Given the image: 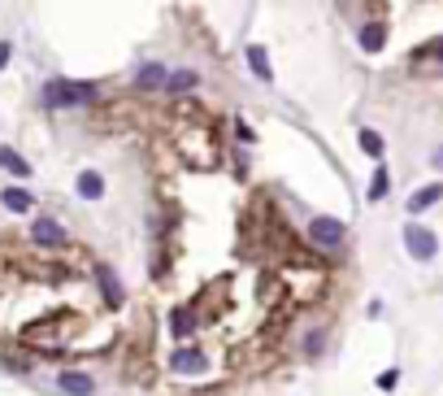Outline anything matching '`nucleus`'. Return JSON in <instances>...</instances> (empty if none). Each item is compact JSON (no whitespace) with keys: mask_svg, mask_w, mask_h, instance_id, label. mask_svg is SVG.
I'll use <instances>...</instances> for the list:
<instances>
[{"mask_svg":"<svg viewBox=\"0 0 443 396\" xmlns=\"http://www.w3.org/2000/svg\"><path fill=\"white\" fill-rule=\"evenodd\" d=\"M92 96H96V87L92 83H65V79H52L48 87H44V101L48 105H78V101H92Z\"/></svg>","mask_w":443,"mask_h":396,"instance_id":"1","label":"nucleus"},{"mask_svg":"<svg viewBox=\"0 0 443 396\" xmlns=\"http://www.w3.org/2000/svg\"><path fill=\"white\" fill-rule=\"evenodd\" d=\"M404 249H408L417 261H430V257L439 253V240H435V231H426V227H417V222H408V227H404Z\"/></svg>","mask_w":443,"mask_h":396,"instance_id":"2","label":"nucleus"},{"mask_svg":"<svg viewBox=\"0 0 443 396\" xmlns=\"http://www.w3.org/2000/svg\"><path fill=\"white\" fill-rule=\"evenodd\" d=\"M308 235L318 240L322 249H335V244H344V222H339V218H313Z\"/></svg>","mask_w":443,"mask_h":396,"instance_id":"3","label":"nucleus"},{"mask_svg":"<svg viewBox=\"0 0 443 396\" xmlns=\"http://www.w3.org/2000/svg\"><path fill=\"white\" fill-rule=\"evenodd\" d=\"M31 240L44 244V249H61V244H65V227H61V222H52V218H39V222H31Z\"/></svg>","mask_w":443,"mask_h":396,"instance_id":"4","label":"nucleus"},{"mask_svg":"<svg viewBox=\"0 0 443 396\" xmlns=\"http://www.w3.org/2000/svg\"><path fill=\"white\" fill-rule=\"evenodd\" d=\"M57 388H61L65 396H92V392H96V379L83 375V370H61V375H57Z\"/></svg>","mask_w":443,"mask_h":396,"instance_id":"5","label":"nucleus"},{"mask_svg":"<svg viewBox=\"0 0 443 396\" xmlns=\"http://www.w3.org/2000/svg\"><path fill=\"white\" fill-rule=\"evenodd\" d=\"M170 366L178 370V375H200V370H204V353H196V349H178V353L170 357Z\"/></svg>","mask_w":443,"mask_h":396,"instance_id":"6","label":"nucleus"},{"mask_svg":"<svg viewBox=\"0 0 443 396\" xmlns=\"http://www.w3.org/2000/svg\"><path fill=\"white\" fill-rule=\"evenodd\" d=\"M439 196H443V183H426L422 192H413V196H408V214H422V209H430V205L439 201Z\"/></svg>","mask_w":443,"mask_h":396,"instance_id":"7","label":"nucleus"},{"mask_svg":"<svg viewBox=\"0 0 443 396\" xmlns=\"http://www.w3.org/2000/svg\"><path fill=\"white\" fill-rule=\"evenodd\" d=\"M78 196H83V201H100L104 196V179L96 170H83V175H78Z\"/></svg>","mask_w":443,"mask_h":396,"instance_id":"8","label":"nucleus"},{"mask_svg":"<svg viewBox=\"0 0 443 396\" xmlns=\"http://www.w3.org/2000/svg\"><path fill=\"white\" fill-rule=\"evenodd\" d=\"M0 201H5V209H13V214H31V192L26 187H5Z\"/></svg>","mask_w":443,"mask_h":396,"instance_id":"9","label":"nucleus"},{"mask_svg":"<svg viewBox=\"0 0 443 396\" xmlns=\"http://www.w3.org/2000/svg\"><path fill=\"white\" fill-rule=\"evenodd\" d=\"M248 66H252V74H256V79H274V70H270V57H266V48H261V44H252L248 48Z\"/></svg>","mask_w":443,"mask_h":396,"instance_id":"10","label":"nucleus"},{"mask_svg":"<svg viewBox=\"0 0 443 396\" xmlns=\"http://www.w3.org/2000/svg\"><path fill=\"white\" fill-rule=\"evenodd\" d=\"M382 39H387V27H382V22H370V27H361V48H365V53H378Z\"/></svg>","mask_w":443,"mask_h":396,"instance_id":"11","label":"nucleus"},{"mask_svg":"<svg viewBox=\"0 0 443 396\" xmlns=\"http://www.w3.org/2000/svg\"><path fill=\"white\" fill-rule=\"evenodd\" d=\"M0 166H5L9 175H18V179H26V175H31V161H26V157H18L13 148H0Z\"/></svg>","mask_w":443,"mask_h":396,"instance_id":"12","label":"nucleus"},{"mask_svg":"<svg viewBox=\"0 0 443 396\" xmlns=\"http://www.w3.org/2000/svg\"><path fill=\"white\" fill-rule=\"evenodd\" d=\"M361 148H365V153H370V157H382V135L365 127V131H361Z\"/></svg>","mask_w":443,"mask_h":396,"instance_id":"13","label":"nucleus"},{"mask_svg":"<svg viewBox=\"0 0 443 396\" xmlns=\"http://www.w3.org/2000/svg\"><path fill=\"white\" fill-rule=\"evenodd\" d=\"M139 83H144V87H161V83H166V70H161V66H144V70H139Z\"/></svg>","mask_w":443,"mask_h":396,"instance_id":"14","label":"nucleus"},{"mask_svg":"<svg viewBox=\"0 0 443 396\" xmlns=\"http://www.w3.org/2000/svg\"><path fill=\"white\" fill-rule=\"evenodd\" d=\"M382 196H387V170L378 166L374 179H370V201H382Z\"/></svg>","mask_w":443,"mask_h":396,"instance_id":"15","label":"nucleus"},{"mask_svg":"<svg viewBox=\"0 0 443 396\" xmlns=\"http://www.w3.org/2000/svg\"><path fill=\"white\" fill-rule=\"evenodd\" d=\"M166 83L182 92V87H192V83H196V74H192V70H178V74H166Z\"/></svg>","mask_w":443,"mask_h":396,"instance_id":"16","label":"nucleus"},{"mask_svg":"<svg viewBox=\"0 0 443 396\" xmlns=\"http://www.w3.org/2000/svg\"><path fill=\"white\" fill-rule=\"evenodd\" d=\"M170 323H174V327H170L174 335H187V331H192V318L182 314V309H174V314H170Z\"/></svg>","mask_w":443,"mask_h":396,"instance_id":"17","label":"nucleus"},{"mask_svg":"<svg viewBox=\"0 0 443 396\" xmlns=\"http://www.w3.org/2000/svg\"><path fill=\"white\" fill-rule=\"evenodd\" d=\"M9 66V44H0V70Z\"/></svg>","mask_w":443,"mask_h":396,"instance_id":"18","label":"nucleus"},{"mask_svg":"<svg viewBox=\"0 0 443 396\" xmlns=\"http://www.w3.org/2000/svg\"><path fill=\"white\" fill-rule=\"evenodd\" d=\"M435 166H443V148H439V153H435Z\"/></svg>","mask_w":443,"mask_h":396,"instance_id":"19","label":"nucleus"},{"mask_svg":"<svg viewBox=\"0 0 443 396\" xmlns=\"http://www.w3.org/2000/svg\"><path fill=\"white\" fill-rule=\"evenodd\" d=\"M435 57H443V44H439V48H435Z\"/></svg>","mask_w":443,"mask_h":396,"instance_id":"20","label":"nucleus"}]
</instances>
